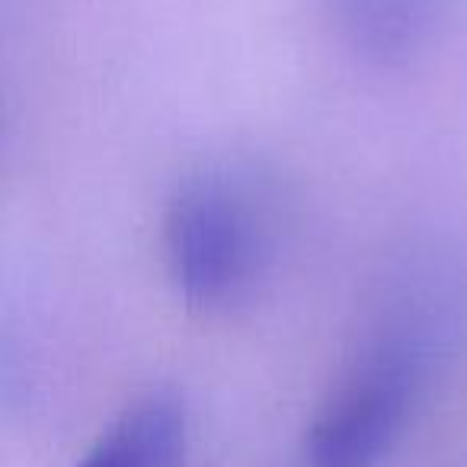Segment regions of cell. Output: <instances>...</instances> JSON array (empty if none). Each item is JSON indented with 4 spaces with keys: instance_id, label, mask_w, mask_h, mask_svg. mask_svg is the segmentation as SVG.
<instances>
[{
    "instance_id": "cell-1",
    "label": "cell",
    "mask_w": 467,
    "mask_h": 467,
    "mask_svg": "<svg viewBox=\"0 0 467 467\" xmlns=\"http://www.w3.org/2000/svg\"><path fill=\"white\" fill-rule=\"evenodd\" d=\"M273 227L263 192L224 167H202L163 212L170 279L195 311H224L254 292L269 263Z\"/></svg>"
},
{
    "instance_id": "cell-2",
    "label": "cell",
    "mask_w": 467,
    "mask_h": 467,
    "mask_svg": "<svg viewBox=\"0 0 467 467\" xmlns=\"http://www.w3.org/2000/svg\"><path fill=\"white\" fill-rule=\"evenodd\" d=\"M426 378L413 333L375 339L337 381L305 435L311 467H375L407 426Z\"/></svg>"
},
{
    "instance_id": "cell-3",
    "label": "cell",
    "mask_w": 467,
    "mask_h": 467,
    "mask_svg": "<svg viewBox=\"0 0 467 467\" xmlns=\"http://www.w3.org/2000/svg\"><path fill=\"white\" fill-rule=\"evenodd\" d=\"M186 410L173 394H148L125 407L74 467H182Z\"/></svg>"
},
{
    "instance_id": "cell-4",
    "label": "cell",
    "mask_w": 467,
    "mask_h": 467,
    "mask_svg": "<svg viewBox=\"0 0 467 467\" xmlns=\"http://www.w3.org/2000/svg\"><path fill=\"white\" fill-rule=\"evenodd\" d=\"M352 42L378 58H400L426 42L445 0H339Z\"/></svg>"
}]
</instances>
